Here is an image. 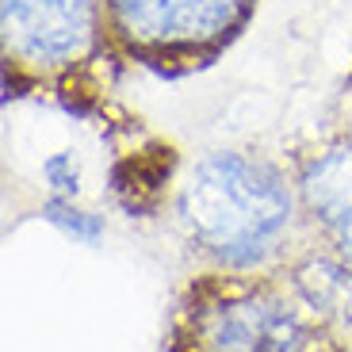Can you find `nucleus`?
Returning a JSON list of instances; mask_svg holds the SVG:
<instances>
[{"instance_id": "obj_2", "label": "nucleus", "mask_w": 352, "mask_h": 352, "mask_svg": "<svg viewBox=\"0 0 352 352\" xmlns=\"http://www.w3.org/2000/svg\"><path fill=\"white\" fill-rule=\"evenodd\" d=\"M165 352H352V329L291 264L192 272L168 310Z\"/></svg>"}, {"instance_id": "obj_3", "label": "nucleus", "mask_w": 352, "mask_h": 352, "mask_svg": "<svg viewBox=\"0 0 352 352\" xmlns=\"http://www.w3.org/2000/svg\"><path fill=\"white\" fill-rule=\"evenodd\" d=\"M115 69L180 80L211 69L249 31L261 0H96Z\"/></svg>"}, {"instance_id": "obj_5", "label": "nucleus", "mask_w": 352, "mask_h": 352, "mask_svg": "<svg viewBox=\"0 0 352 352\" xmlns=\"http://www.w3.org/2000/svg\"><path fill=\"white\" fill-rule=\"evenodd\" d=\"M283 157L295 176L310 241L352 268V123L310 134Z\"/></svg>"}, {"instance_id": "obj_4", "label": "nucleus", "mask_w": 352, "mask_h": 352, "mask_svg": "<svg viewBox=\"0 0 352 352\" xmlns=\"http://www.w3.org/2000/svg\"><path fill=\"white\" fill-rule=\"evenodd\" d=\"M0 58L8 96L73 100L115 73L96 0H0Z\"/></svg>"}, {"instance_id": "obj_1", "label": "nucleus", "mask_w": 352, "mask_h": 352, "mask_svg": "<svg viewBox=\"0 0 352 352\" xmlns=\"http://www.w3.org/2000/svg\"><path fill=\"white\" fill-rule=\"evenodd\" d=\"M157 219L192 272H272L314 245L287 157L256 146L176 157Z\"/></svg>"}, {"instance_id": "obj_6", "label": "nucleus", "mask_w": 352, "mask_h": 352, "mask_svg": "<svg viewBox=\"0 0 352 352\" xmlns=\"http://www.w3.org/2000/svg\"><path fill=\"white\" fill-rule=\"evenodd\" d=\"M349 80H352V73H349Z\"/></svg>"}]
</instances>
